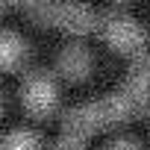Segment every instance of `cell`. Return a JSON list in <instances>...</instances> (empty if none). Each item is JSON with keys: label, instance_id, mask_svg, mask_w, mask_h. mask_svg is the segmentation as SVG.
Instances as JSON below:
<instances>
[{"label": "cell", "instance_id": "obj_1", "mask_svg": "<svg viewBox=\"0 0 150 150\" xmlns=\"http://www.w3.org/2000/svg\"><path fill=\"white\" fill-rule=\"evenodd\" d=\"M27 15L41 21V24H53V27H65L71 33H86L97 24L94 12L83 3H30Z\"/></svg>", "mask_w": 150, "mask_h": 150}, {"label": "cell", "instance_id": "obj_2", "mask_svg": "<svg viewBox=\"0 0 150 150\" xmlns=\"http://www.w3.org/2000/svg\"><path fill=\"white\" fill-rule=\"evenodd\" d=\"M100 35L118 50V53H129V56H138L141 47H144V33L141 27L135 24V18H129L127 12H106L100 18Z\"/></svg>", "mask_w": 150, "mask_h": 150}, {"label": "cell", "instance_id": "obj_3", "mask_svg": "<svg viewBox=\"0 0 150 150\" xmlns=\"http://www.w3.org/2000/svg\"><path fill=\"white\" fill-rule=\"evenodd\" d=\"M24 106L35 115H47L56 106V86L47 74H33L24 86Z\"/></svg>", "mask_w": 150, "mask_h": 150}, {"label": "cell", "instance_id": "obj_4", "mask_svg": "<svg viewBox=\"0 0 150 150\" xmlns=\"http://www.w3.org/2000/svg\"><path fill=\"white\" fill-rule=\"evenodd\" d=\"M59 71L68 74V77H74V80L86 77V74L91 71V53H88V47H83V44L62 47V53H59Z\"/></svg>", "mask_w": 150, "mask_h": 150}, {"label": "cell", "instance_id": "obj_5", "mask_svg": "<svg viewBox=\"0 0 150 150\" xmlns=\"http://www.w3.org/2000/svg\"><path fill=\"white\" fill-rule=\"evenodd\" d=\"M27 56V44L12 35V33H0V68H15Z\"/></svg>", "mask_w": 150, "mask_h": 150}, {"label": "cell", "instance_id": "obj_6", "mask_svg": "<svg viewBox=\"0 0 150 150\" xmlns=\"http://www.w3.org/2000/svg\"><path fill=\"white\" fill-rule=\"evenodd\" d=\"M0 150H38V135L30 132V129L9 132L3 141H0Z\"/></svg>", "mask_w": 150, "mask_h": 150}, {"label": "cell", "instance_id": "obj_7", "mask_svg": "<svg viewBox=\"0 0 150 150\" xmlns=\"http://www.w3.org/2000/svg\"><path fill=\"white\" fill-rule=\"evenodd\" d=\"M109 150H141V147H138L132 138H118V141H115Z\"/></svg>", "mask_w": 150, "mask_h": 150}, {"label": "cell", "instance_id": "obj_8", "mask_svg": "<svg viewBox=\"0 0 150 150\" xmlns=\"http://www.w3.org/2000/svg\"><path fill=\"white\" fill-rule=\"evenodd\" d=\"M56 150H86V144L71 141V138H59V147H56Z\"/></svg>", "mask_w": 150, "mask_h": 150}, {"label": "cell", "instance_id": "obj_9", "mask_svg": "<svg viewBox=\"0 0 150 150\" xmlns=\"http://www.w3.org/2000/svg\"><path fill=\"white\" fill-rule=\"evenodd\" d=\"M0 106H3V97H0Z\"/></svg>", "mask_w": 150, "mask_h": 150}, {"label": "cell", "instance_id": "obj_10", "mask_svg": "<svg viewBox=\"0 0 150 150\" xmlns=\"http://www.w3.org/2000/svg\"><path fill=\"white\" fill-rule=\"evenodd\" d=\"M0 9H3V6H0Z\"/></svg>", "mask_w": 150, "mask_h": 150}]
</instances>
